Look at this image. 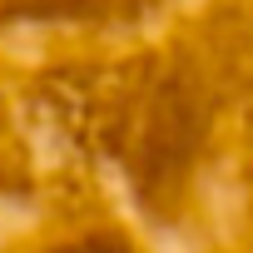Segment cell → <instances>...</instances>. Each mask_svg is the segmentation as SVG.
Here are the masks:
<instances>
[{
	"instance_id": "cell-1",
	"label": "cell",
	"mask_w": 253,
	"mask_h": 253,
	"mask_svg": "<svg viewBox=\"0 0 253 253\" xmlns=\"http://www.w3.org/2000/svg\"><path fill=\"white\" fill-rule=\"evenodd\" d=\"M0 253H253V0H0Z\"/></svg>"
}]
</instances>
